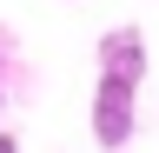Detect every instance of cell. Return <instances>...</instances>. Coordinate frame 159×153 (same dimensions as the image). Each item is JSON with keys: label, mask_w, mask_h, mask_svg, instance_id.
<instances>
[{"label": "cell", "mask_w": 159, "mask_h": 153, "mask_svg": "<svg viewBox=\"0 0 159 153\" xmlns=\"http://www.w3.org/2000/svg\"><path fill=\"white\" fill-rule=\"evenodd\" d=\"M139 33H113L99 47V93H93V133L99 146H126L133 133V93H139Z\"/></svg>", "instance_id": "1"}]
</instances>
